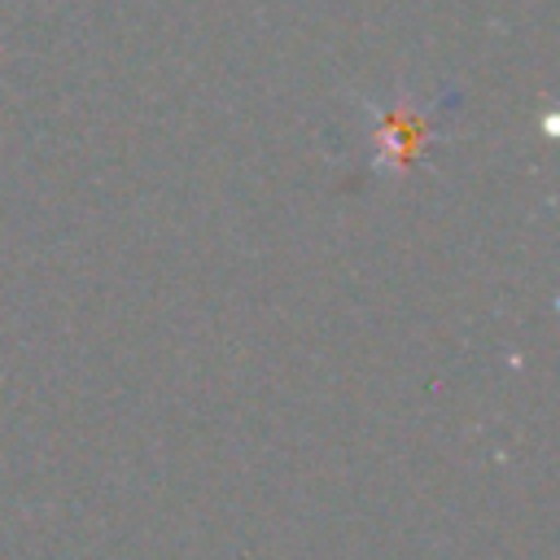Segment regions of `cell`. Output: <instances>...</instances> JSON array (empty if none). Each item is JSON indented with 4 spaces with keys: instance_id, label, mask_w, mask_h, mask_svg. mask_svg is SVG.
I'll list each match as a JSON object with an SVG mask.
<instances>
[{
    "instance_id": "obj_1",
    "label": "cell",
    "mask_w": 560,
    "mask_h": 560,
    "mask_svg": "<svg viewBox=\"0 0 560 560\" xmlns=\"http://www.w3.org/2000/svg\"><path fill=\"white\" fill-rule=\"evenodd\" d=\"M451 101V96H446ZM442 101V105H446ZM442 105H402V109H385L376 114V153H381V166L389 171H402L416 162V153L424 149L429 131H433V118Z\"/></svg>"
}]
</instances>
